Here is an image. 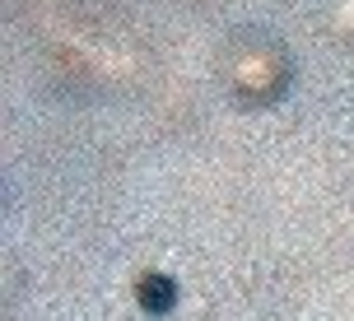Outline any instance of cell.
<instances>
[{
  "mask_svg": "<svg viewBox=\"0 0 354 321\" xmlns=\"http://www.w3.org/2000/svg\"><path fill=\"white\" fill-rule=\"evenodd\" d=\"M145 298H149V312H163V307H168V298H173V284H168V280H145Z\"/></svg>",
  "mask_w": 354,
  "mask_h": 321,
  "instance_id": "obj_1",
  "label": "cell"
}]
</instances>
